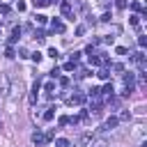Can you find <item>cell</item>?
Returning a JSON list of instances; mask_svg holds the SVG:
<instances>
[{"label": "cell", "mask_w": 147, "mask_h": 147, "mask_svg": "<svg viewBox=\"0 0 147 147\" xmlns=\"http://www.w3.org/2000/svg\"><path fill=\"white\" fill-rule=\"evenodd\" d=\"M115 51H117V55H126V53H129V48H124V46H117Z\"/></svg>", "instance_id": "7402d4cb"}, {"label": "cell", "mask_w": 147, "mask_h": 147, "mask_svg": "<svg viewBox=\"0 0 147 147\" xmlns=\"http://www.w3.org/2000/svg\"><path fill=\"white\" fill-rule=\"evenodd\" d=\"M0 131H2V122H0Z\"/></svg>", "instance_id": "1f68e13d"}, {"label": "cell", "mask_w": 147, "mask_h": 147, "mask_svg": "<svg viewBox=\"0 0 147 147\" xmlns=\"http://www.w3.org/2000/svg\"><path fill=\"white\" fill-rule=\"evenodd\" d=\"M69 145H71V142H69L67 138H57V140H55V147H69Z\"/></svg>", "instance_id": "5bb4252c"}, {"label": "cell", "mask_w": 147, "mask_h": 147, "mask_svg": "<svg viewBox=\"0 0 147 147\" xmlns=\"http://www.w3.org/2000/svg\"><path fill=\"white\" fill-rule=\"evenodd\" d=\"M41 117H44V122H51V119L55 117V106H51V108H46V113H44Z\"/></svg>", "instance_id": "52a82bcc"}, {"label": "cell", "mask_w": 147, "mask_h": 147, "mask_svg": "<svg viewBox=\"0 0 147 147\" xmlns=\"http://www.w3.org/2000/svg\"><path fill=\"white\" fill-rule=\"evenodd\" d=\"M60 85H62V87L69 85V78H67V76H60Z\"/></svg>", "instance_id": "f1b7e54d"}, {"label": "cell", "mask_w": 147, "mask_h": 147, "mask_svg": "<svg viewBox=\"0 0 147 147\" xmlns=\"http://www.w3.org/2000/svg\"><path fill=\"white\" fill-rule=\"evenodd\" d=\"M131 9H133V11H142V5H140L138 0H133V2H131Z\"/></svg>", "instance_id": "ac0fdd59"}, {"label": "cell", "mask_w": 147, "mask_h": 147, "mask_svg": "<svg viewBox=\"0 0 147 147\" xmlns=\"http://www.w3.org/2000/svg\"><path fill=\"white\" fill-rule=\"evenodd\" d=\"M30 57H32V60H34V62H41V53H39V51H34V53H32V55H30Z\"/></svg>", "instance_id": "603a6c76"}, {"label": "cell", "mask_w": 147, "mask_h": 147, "mask_svg": "<svg viewBox=\"0 0 147 147\" xmlns=\"http://www.w3.org/2000/svg\"><path fill=\"white\" fill-rule=\"evenodd\" d=\"M57 0H32V7H46V5H53Z\"/></svg>", "instance_id": "30bf717a"}, {"label": "cell", "mask_w": 147, "mask_h": 147, "mask_svg": "<svg viewBox=\"0 0 147 147\" xmlns=\"http://www.w3.org/2000/svg\"><path fill=\"white\" fill-rule=\"evenodd\" d=\"M0 28H2V21H0Z\"/></svg>", "instance_id": "d6a6232c"}, {"label": "cell", "mask_w": 147, "mask_h": 147, "mask_svg": "<svg viewBox=\"0 0 147 147\" xmlns=\"http://www.w3.org/2000/svg\"><path fill=\"white\" fill-rule=\"evenodd\" d=\"M117 124H119V119H117V117H115V115H113V117H108V119H106V129H115V126H117Z\"/></svg>", "instance_id": "9c48e42d"}, {"label": "cell", "mask_w": 147, "mask_h": 147, "mask_svg": "<svg viewBox=\"0 0 147 147\" xmlns=\"http://www.w3.org/2000/svg\"><path fill=\"white\" fill-rule=\"evenodd\" d=\"M115 7H117V9H126L129 2H126V0H115Z\"/></svg>", "instance_id": "e0dca14e"}, {"label": "cell", "mask_w": 147, "mask_h": 147, "mask_svg": "<svg viewBox=\"0 0 147 147\" xmlns=\"http://www.w3.org/2000/svg\"><path fill=\"white\" fill-rule=\"evenodd\" d=\"M48 57H53V60H57V57H60V53H57V48H48Z\"/></svg>", "instance_id": "d6986e66"}, {"label": "cell", "mask_w": 147, "mask_h": 147, "mask_svg": "<svg viewBox=\"0 0 147 147\" xmlns=\"http://www.w3.org/2000/svg\"><path fill=\"white\" fill-rule=\"evenodd\" d=\"M16 9L18 11H25V2H16Z\"/></svg>", "instance_id": "f546056e"}, {"label": "cell", "mask_w": 147, "mask_h": 147, "mask_svg": "<svg viewBox=\"0 0 147 147\" xmlns=\"http://www.w3.org/2000/svg\"><path fill=\"white\" fill-rule=\"evenodd\" d=\"M117 119H124V122H126V119H131V113H129V110H124V113H122Z\"/></svg>", "instance_id": "d4e9b609"}, {"label": "cell", "mask_w": 147, "mask_h": 147, "mask_svg": "<svg viewBox=\"0 0 147 147\" xmlns=\"http://www.w3.org/2000/svg\"><path fill=\"white\" fill-rule=\"evenodd\" d=\"M51 30L57 32V34H62V32H64V23H62L60 18H53V21H51Z\"/></svg>", "instance_id": "3957f363"}, {"label": "cell", "mask_w": 147, "mask_h": 147, "mask_svg": "<svg viewBox=\"0 0 147 147\" xmlns=\"http://www.w3.org/2000/svg\"><path fill=\"white\" fill-rule=\"evenodd\" d=\"M51 78H60V69H57V67L51 71Z\"/></svg>", "instance_id": "83f0119b"}, {"label": "cell", "mask_w": 147, "mask_h": 147, "mask_svg": "<svg viewBox=\"0 0 147 147\" xmlns=\"http://www.w3.org/2000/svg\"><path fill=\"white\" fill-rule=\"evenodd\" d=\"M21 39V28H14V32H11V37H9V44H16Z\"/></svg>", "instance_id": "ba28073f"}, {"label": "cell", "mask_w": 147, "mask_h": 147, "mask_svg": "<svg viewBox=\"0 0 147 147\" xmlns=\"http://www.w3.org/2000/svg\"><path fill=\"white\" fill-rule=\"evenodd\" d=\"M129 23H131V28H138V25H140V16H138V14H133V16L129 18Z\"/></svg>", "instance_id": "4fadbf2b"}, {"label": "cell", "mask_w": 147, "mask_h": 147, "mask_svg": "<svg viewBox=\"0 0 147 147\" xmlns=\"http://www.w3.org/2000/svg\"><path fill=\"white\" fill-rule=\"evenodd\" d=\"M136 83V74H124V87H133Z\"/></svg>", "instance_id": "8992f818"}, {"label": "cell", "mask_w": 147, "mask_h": 147, "mask_svg": "<svg viewBox=\"0 0 147 147\" xmlns=\"http://www.w3.org/2000/svg\"><path fill=\"white\" fill-rule=\"evenodd\" d=\"M76 69H78V64H76V62H71V60L64 64V71H76Z\"/></svg>", "instance_id": "9a60e30c"}, {"label": "cell", "mask_w": 147, "mask_h": 147, "mask_svg": "<svg viewBox=\"0 0 147 147\" xmlns=\"http://www.w3.org/2000/svg\"><path fill=\"white\" fill-rule=\"evenodd\" d=\"M76 34H78V37L85 34V25H78V28H76Z\"/></svg>", "instance_id": "4316f807"}, {"label": "cell", "mask_w": 147, "mask_h": 147, "mask_svg": "<svg viewBox=\"0 0 147 147\" xmlns=\"http://www.w3.org/2000/svg\"><path fill=\"white\" fill-rule=\"evenodd\" d=\"M48 140H46V133H41V131H34L32 133V145H37V147H41V145H46Z\"/></svg>", "instance_id": "7a4b0ae2"}, {"label": "cell", "mask_w": 147, "mask_h": 147, "mask_svg": "<svg viewBox=\"0 0 147 147\" xmlns=\"http://www.w3.org/2000/svg\"><path fill=\"white\" fill-rule=\"evenodd\" d=\"M69 103H76V106H80V103H85V94H83V92H76V94H71V99H69Z\"/></svg>", "instance_id": "277c9868"}, {"label": "cell", "mask_w": 147, "mask_h": 147, "mask_svg": "<svg viewBox=\"0 0 147 147\" xmlns=\"http://www.w3.org/2000/svg\"><path fill=\"white\" fill-rule=\"evenodd\" d=\"M62 14H64V16H69V18L74 16V14H71V5H69V2H62Z\"/></svg>", "instance_id": "8fae6325"}, {"label": "cell", "mask_w": 147, "mask_h": 147, "mask_svg": "<svg viewBox=\"0 0 147 147\" xmlns=\"http://www.w3.org/2000/svg\"><path fill=\"white\" fill-rule=\"evenodd\" d=\"M113 92H115V87H113V83H108V85H103V90H101V94L106 96V101H108V99H113Z\"/></svg>", "instance_id": "5b68a950"}, {"label": "cell", "mask_w": 147, "mask_h": 147, "mask_svg": "<svg viewBox=\"0 0 147 147\" xmlns=\"http://www.w3.org/2000/svg\"><path fill=\"white\" fill-rule=\"evenodd\" d=\"M5 55H7V57H16V53H14V48H11V46H7V48H5Z\"/></svg>", "instance_id": "ffe728a7"}, {"label": "cell", "mask_w": 147, "mask_h": 147, "mask_svg": "<svg viewBox=\"0 0 147 147\" xmlns=\"http://www.w3.org/2000/svg\"><path fill=\"white\" fill-rule=\"evenodd\" d=\"M131 62L138 67V71H145V69H147V62H145V53H142V51L133 53V55H131Z\"/></svg>", "instance_id": "6da1fadb"}, {"label": "cell", "mask_w": 147, "mask_h": 147, "mask_svg": "<svg viewBox=\"0 0 147 147\" xmlns=\"http://www.w3.org/2000/svg\"><path fill=\"white\" fill-rule=\"evenodd\" d=\"M96 76H99L101 80H108V78H110V71H108V69H99V71H96Z\"/></svg>", "instance_id": "7c38bea8"}, {"label": "cell", "mask_w": 147, "mask_h": 147, "mask_svg": "<svg viewBox=\"0 0 147 147\" xmlns=\"http://www.w3.org/2000/svg\"><path fill=\"white\" fill-rule=\"evenodd\" d=\"M80 55H83L80 51H76V53H71V62H78V60H80Z\"/></svg>", "instance_id": "cb8c5ba5"}, {"label": "cell", "mask_w": 147, "mask_h": 147, "mask_svg": "<svg viewBox=\"0 0 147 147\" xmlns=\"http://www.w3.org/2000/svg\"><path fill=\"white\" fill-rule=\"evenodd\" d=\"M57 124H60V126H64V124H69V117H64V115H62V117L57 119Z\"/></svg>", "instance_id": "484cf974"}, {"label": "cell", "mask_w": 147, "mask_h": 147, "mask_svg": "<svg viewBox=\"0 0 147 147\" xmlns=\"http://www.w3.org/2000/svg\"><path fill=\"white\" fill-rule=\"evenodd\" d=\"M138 46L145 48V46H147V37H138Z\"/></svg>", "instance_id": "44dd1931"}, {"label": "cell", "mask_w": 147, "mask_h": 147, "mask_svg": "<svg viewBox=\"0 0 147 147\" xmlns=\"http://www.w3.org/2000/svg\"><path fill=\"white\" fill-rule=\"evenodd\" d=\"M55 90V83H46V92H53Z\"/></svg>", "instance_id": "4dcf8cb0"}, {"label": "cell", "mask_w": 147, "mask_h": 147, "mask_svg": "<svg viewBox=\"0 0 147 147\" xmlns=\"http://www.w3.org/2000/svg\"><path fill=\"white\" fill-rule=\"evenodd\" d=\"M34 23H37V25H44V23H46V16H44V14H37V16H34Z\"/></svg>", "instance_id": "2e32d148"}]
</instances>
